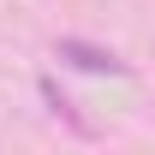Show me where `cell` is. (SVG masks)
<instances>
[{
  "label": "cell",
  "instance_id": "6da1fadb",
  "mask_svg": "<svg viewBox=\"0 0 155 155\" xmlns=\"http://www.w3.org/2000/svg\"><path fill=\"white\" fill-rule=\"evenodd\" d=\"M54 60H66V66H78V72H90V78H125V72H131L114 48L84 42V36H60V42H54Z\"/></svg>",
  "mask_w": 155,
  "mask_h": 155
},
{
  "label": "cell",
  "instance_id": "7a4b0ae2",
  "mask_svg": "<svg viewBox=\"0 0 155 155\" xmlns=\"http://www.w3.org/2000/svg\"><path fill=\"white\" fill-rule=\"evenodd\" d=\"M42 101H48V114H54V119H66V125H72V131H84V119L72 114V101L60 96V84H54V78H42Z\"/></svg>",
  "mask_w": 155,
  "mask_h": 155
}]
</instances>
